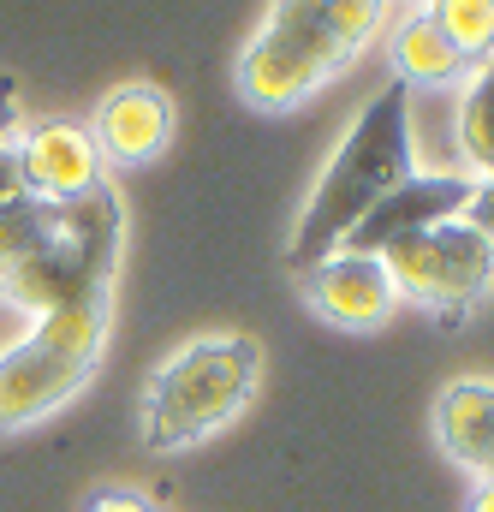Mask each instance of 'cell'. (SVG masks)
Returning a JSON list of instances; mask_svg holds the SVG:
<instances>
[{"mask_svg":"<svg viewBox=\"0 0 494 512\" xmlns=\"http://www.w3.org/2000/svg\"><path fill=\"white\" fill-rule=\"evenodd\" d=\"M387 24V0H268L262 30L239 54V96L286 114L328 90Z\"/></svg>","mask_w":494,"mask_h":512,"instance_id":"6da1fadb","label":"cell"},{"mask_svg":"<svg viewBox=\"0 0 494 512\" xmlns=\"http://www.w3.org/2000/svg\"><path fill=\"white\" fill-rule=\"evenodd\" d=\"M411 173H417V161H411V90L387 84L352 120V131L340 137V149L328 161V173L316 179V191H310V203H304V215L292 227L286 262L298 274L328 262L340 251V239L370 215L387 191H399Z\"/></svg>","mask_w":494,"mask_h":512,"instance_id":"7a4b0ae2","label":"cell"},{"mask_svg":"<svg viewBox=\"0 0 494 512\" xmlns=\"http://www.w3.org/2000/svg\"><path fill=\"white\" fill-rule=\"evenodd\" d=\"M256 340L250 334H197L185 340L143 387V441L155 453L197 447L221 435L256 393Z\"/></svg>","mask_w":494,"mask_h":512,"instance_id":"3957f363","label":"cell"},{"mask_svg":"<svg viewBox=\"0 0 494 512\" xmlns=\"http://www.w3.org/2000/svg\"><path fill=\"white\" fill-rule=\"evenodd\" d=\"M108 304H114V292L72 298V304L36 316L30 334L0 352V435L54 417L96 376L102 346H108Z\"/></svg>","mask_w":494,"mask_h":512,"instance_id":"277c9868","label":"cell"},{"mask_svg":"<svg viewBox=\"0 0 494 512\" xmlns=\"http://www.w3.org/2000/svg\"><path fill=\"white\" fill-rule=\"evenodd\" d=\"M120 239H125V209H120V197H114V185L102 179L96 191L54 203L42 251L30 256L24 268H12L0 280V292L12 304L36 310V316L60 310L72 298H90V292H114Z\"/></svg>","mask_w":494,"mask_h":512,"instance_id":"5b68a950","label":"cell"},{"mask_svg":"<svg viewBox=\"0 0 494 512\" xmlns=\"http://www.w3.org/2000/svg\"><path fill=\"white\" fill-rule=\"evenodd\" d=\"M381 268L399 298H411L435 316H471L494 280V245L459 215V221L393 239L381 251Z\"/></svg>","mask_w":494,"mask_h":512,"instance_id":"8992f818","label":"cell"},{"mask_svg":"<svg viewBox=\"0 0 494 512\" xmlns=\"http://www.w3.org/2000/svg\"><path fill=\"white\" fill-rule=\"evenodd\" d=\"M477 197V179L471 173H411L399 191H387L370 215L340 239V251L352 256H381L393 239L405 233H423V227H441V221H459Z\"/></svg>","mask_w":494,"mask_h":512,"instance_id":"52a82bcc","label":"cell"},{"mask_svg":"<svg viewBox=\"0 0 494 512\" xmlns=\"http://www.w3.org/2000/svg\"><path fill=\"white\" fill-rule=\"evenodd\" d=\"M12 167H18V185L42 203H66L102 185V149L90 126H72V120L24 126L12 137Z\"/></svg>","mask_w":494,"mask_h":512,"instance_id":"ba28073f","label":"cell"},{"mask_svg":"<svg viewBox=\"0 0 494 512\" xmlns=\"http://www.w3.org/2000/svg\"><path fill=\"white\" fill-rule=\"evenodd\" d=\"M304 298H310V310H316L322 322L352 328V334L381 328V322L393 316V304H399V292H393L381 256H352V251H334L328 262H316V268L304 274Z\"/></svg>","mask_w":494,"mask_h":512,"instance_id":"9c48e42d","label":"cell"},{"mask_svg":"<svg viewBox=\"0 0 494 512\" xmlns=\"http://www.w3.org/2000/svg\"><path fill=\"white\" fill-rule=\"evenodd\" d=\"M90 137L102 149V161H120V167H143L167 149L173 137V102L167 90L155 84H120L96 102V120H90Z\"/></svg>","mask_w":494,"mask_h":512,"instance_id":"30bf717a","label":"cell"},{"mask_svg":"<svg viewBox=\"0 0 494 512\" xmlns=\"http://www.w3.org/2000/svg\"><path fill=\"white\" fill-rule=\"evenodd\" d=\"M435 435L447 447L453 465L494 477V382L483 376H465V382L441 387L435 399Z\"/></svg>","mask_w":494,"mask_h":512,"instance_id":"8fae6325","label":"cell"},{"mask_svg":"<svg viewBox=\"0 0 494 512\" xmlns=\"http://www.w3.org/2000/svg\"><path fill=\"white\" fill-rule=\"evenodd\" d=\"M387 54H393V84H423V90H441V84H453L459 72H465V60H459V48L429 24V12H411L393 36H387Z\"/></svg>","mask_w":494,"mask_h":512,"instance_id":"7c38bea8","label":"cell"},{"mask_svg":"<svg viewBox=\"0 0 494 512\" xmlns=\"http://www.w3.org/2000/svg\"><path fill=\"white\" fill-rule=\"evenodd\" d=\"M459 149L471 161V179L494 173V54L477 60V72L459 96Z\"/></svg>","mask_w":494,"mask_h":512,"instance_id":"4fadbf2b","label":"cell"},{"mask_svg":"<svg viewBox=\"0 0 494 512\" xmlns=\"http://www.w3.org/2000/svg\"><path fill=\"white\" fill-rule=\"evenodd\" d=\"M429 24L459 48L465 66L494 54V0H429Z\"/></svg>","mask_w":494,"mask_h":512,"instance_id":"5bb4252c","label":"cell"},{"mask_svg":"<svg viewBox=\"0 0 494 512\" xmlns=\"http://www.w3.org/2000/svg\"><path fill=\"white\" fill-rule=\"evenodd\" d=\"M84 512H155V501H143L137 489H96Z\"/></svg>","mask_w":494,"mask_h":512,"instance_id":"9a60e30c","label":"cell"},{"mask_svg":"<svg viewBox=\"0 0 494 512\" xmlns=\"http://www.w3.org/2000/svg\"><path fill=\"white\" fill-rule=\"evenodd\" d=\"M465 221H471V227H477V233L494 245V173H489V179H477V197H471Z\"/></svg>","mask_w":494,"mask_h":512,"instance_id":"2e32d148","label":"cell"},{"mask_svg":"<svg viewBox=\"0 0 494 512\" xmlns=\"http://www.w3.org/2000/svg\"><path fill=\"white\" fill-rule=\"evenodd\" d=\"M18 131H24V114H18V102H12V90L0 84V149H6V143H12Z\"/></svg>","mask_w":494,"mask_h":512,"instance_id":"e0dca14e","label":"cell"},{"mask_svg":"<svg viewBox=\"0 0 494 512\" xmlns=\"http://www.w3.org/2000/svg\"><path fill=\"white\" fill-rule=\"evenodd\" d=\"M471 512H494V477H483V483L471 489Z\"/></svg>","mask_w":494,"mask_h":512,"instance_id":"ac0fdd59","label":"cell"},{"mask_svg":"<svg viewBox=\"0 0 494 512\" xmlns=\"http://www.w3.org/2000/svg\"><path fill=\"white\" fill-rule=\"evenodd\" d=\"M0 298H6V292H0Z\"/></svg>","mask_w":494,"mask_h":512,"instance_id":"d6986e66","label":"cell"}]
</instances>
